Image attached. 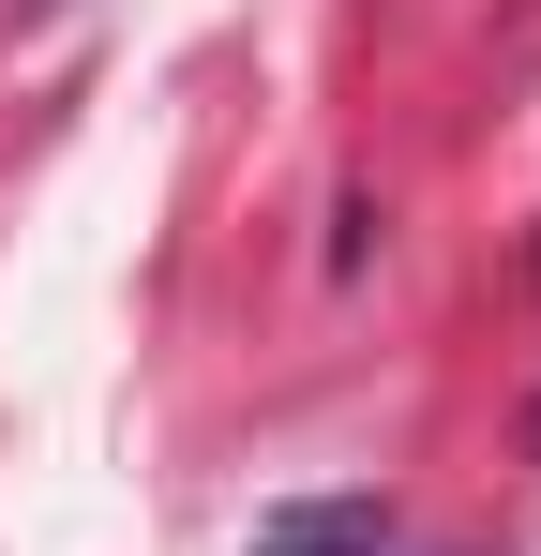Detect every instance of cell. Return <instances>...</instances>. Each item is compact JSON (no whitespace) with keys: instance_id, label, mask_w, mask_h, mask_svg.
<instances>
[{"instance_id":"1","label":"cell","mask_w":541,"mask_h":556,"mask_svg":"<svg viewBox=\"0 0 541 556\" xmlns=\"http://www.w3.org/2000/svg\"><path fill=\"white\" fill-rule=\"evenodd\" d=\"M376 542H391L376 496H301V511H270V527H256V556H376Z\"/></svg>"},{"instance_id":"2","label":"cell","mask_w":541,"mask_h":556,"mask_svg":"<svg viewBox=\"0 0 541 556\" xmlns=\"http://www.w3.org/2000/svg\"><path fill=\"white\" fill-rule=\"evenodd\" d=\"M527 437H541V421H527Z\"/></svg>"},{"instance_id":"3","label":"cell","mask_w":541,"mask_h":556,"mask_svg":"<svg viewBox=\"0 0 541 556\" xmlns=\"http://www.w3.org/2000/svg\"><path fill=\"white\" fill-rule=\"evenodd\" d=\"M376 556H391V542H376Z\"/></svg>"}]
</instances>
